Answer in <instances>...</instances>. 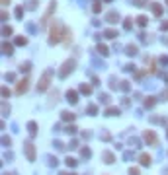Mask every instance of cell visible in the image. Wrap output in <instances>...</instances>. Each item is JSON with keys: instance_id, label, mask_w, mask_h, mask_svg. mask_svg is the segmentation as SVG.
<instances>
[{"instance_id": "bcb514c9", "label": "cell", "mask_w": 168, "mask_h": 175, "mask_svg": "<svg viewBox=\"0 0 168 175\" xmlns=\"http://www.w3.org/2000/svg\"><path fill=\"white\" fill-rule=\"evenodd\" d=\"M106 2H110V0H106Z\"/></svg>"}, {"instance_id": "d590c367", "label": "cell", "mask_w": 168, "mask_h": 175, "mask_svg": "<svg viewBox=\"0 0 168 175\" xmlns=\"http://www.w3.org/2000/svg\"><path fill=\"white\" fill-rule=\"evenodd\" d=\"M129 175H139V169H137V167H131V169H129Z\"/></svg>"}, {"instance_id": "6da1fadb", "label": "cell", "mask_w": 168, "mask_h": 175, "mask_svg": "<svg viewBox=\"0 0 168 175\" xmlns=\"http://www.w3.org/2000/svg\"><path fill=\"white\" fill-rule=\"evenodd\" d=\"M63 29H65V27H63L61 22H55V23H53V27H51V37H49V43H51V45H55V43L61 41V37H63L61 31H63Z\"/></svg>"}, {"instance_id": "ee69618b", "label": "cell", "mask_w": 168, "mask_h": 175, "mask_svg": "<svg viewBox=\"0 0 168 175\" xmlns=\"http://www.w3.org/2000/svg\"><path fill=\"white\" fill-rule=\"evenodd\" d=\"M162 29H168V22H162V26H160Z\"/></svg>"}, {"instance_id": "603a6c76", "label": "cell", "mask_w": 168, "mask_h": 175, "mask_svg": "<svg viewBox=\"0 0 168 175\" xmlns=\"http://www.w3.org/2000/svg\"><path fill=\"white\" fill-rule=\"evenodd\" d=\"M76 163H78V162H76L74 158H67V166H68V167H74Z\"/></svg>"}, {"instance_id": "d6986e66", "label": "cell", "mask_w": 168, "mask_h": 175, "mask_svg": "<svg viewBox=\"0 0 168 175\" xmlns=\"http://www.w3.org/2000/svg\"><path fill=\"white\" fill-rule=\"evenodd\" d=\"M2 51H4V54H8V57H10V54H12V51H14V49H12V45L4 43V45H2Z\"/></svg>"}, {"instance_id": "ba28073f", "label": "cell", "mask_w": 168, "mask_h": 175, "mask_svg": "<svg viewBox=\"0 0 168 175\" xmlns=\"http://www.w3.org/2000/svg\"><path fill=\"white\" fill-rule=\"evenodd\" d=\"M67 101H68V103H76V101H78V96H76L74 89H68V93H67Z\"/></svg>"}, {"instance_id": "e0dca14e", "label": "cell", "mask_w": 168, "mask_h": 175, "mask_svg": "<svg viewBox=\"0 0 168 175\" xmlns=\"http://www.w3.org/2000/svg\"><path fill=\"white\" fill-rule=\"evenodd\" d=\"M104 35H106V37H110V39H115V37H117V31H115V29H106Z\"/></svg>"}, {"instance_id": "7c38bea8", "label": "cell", "mask_w": 168, "mask_h": 175, "mask_svg": "<svg viewBox=\"0 0 168 175\" xmlns=\"http://www.w3.org/2000/svg\"><path fill=\"white\" fill-rule=\"evenodd\" d=\"M106 19H108L110 23H115L117 19H119V16H117V12H110V14L106 16Z\"/></svg>"}, {"instance_id": "7dc6e473", "label": "cell", "mask_w": 168, "mask_h": 175, "mask_svg": "<svg viewBox=\"0 0 168 175\" xmlns=\"http://www.w3.org/2000/svg\"><path fill=\"white\" fill-rule=\"evenodd\" d=\"M166 175H168V171H166Z\"/></svg>"}, {"instance_id": "d6a6232c", "label": "cell", "mask_w": 168, "mask_h": 175, "mask_svg": "<svg viewBox=\"0 0 168 175\" xmlns=\"http://www.w3.org/2000/svg\"><path fill=\"white\" fill-rule=\"evenodd\" d=\"M92 10H94V12L98 14V12H100V10H102V4H100V2H96V4H94V8H92Z\"/></svg>"}, {"instance_id": "ffe728a7", "label": "cell", "mask_w": 168, "mask_h": 175, "mask_svg": "<svg viewBox=\"0 0 168 175\" xmlns=\"http://www.w3.org/2000/svg\"><path fill=\"white\" fill-rule=\"evenodd\" d=\"M80 92H82V93H86V96H90V93H92V88H90V86H86V84H82V86H80Z\"/></svg>"}, {"instance_id": "60d3db41", "label": "cell", "mask_w": 168, "mask_h": 175, "mask_svg": "<svg viewBox=\"0 0 168 175\" xmlns=\"http://www.w3.org/2000/svg\"><path fill=\"white\" fill-rule=\"evenodd\" d=\"M125 70H127V72H133V70H135V66H133V64H127Z\"/></svg>"}, {"instance_id": "8992f818", "label": "cell", "mask_w": 168, "mask_h": 175, "mask_svg": "<svg viewBox=\"0 0 168 175\" xmlns=\"http://www.w3.org/2000/svg\"><path fill=\"white\" fill-rule=\"evenodd\" d=\"M27 84H29L27 80H22V82L18 84V88H16V93H18V96H22L24 92H27Z\"/></svg>"}, {"instance_id": "277c9868", "label": "cell", "mask_w": 168, "mask_h": 175, "mask_svg": "<svg viewBox=\"0 0 168 175\" xmlns=\"http://www.w3.org/2000/svg\"><path fill=\"white\" fill-rule=\"evenodd\" d=\"M145 142L149 144V146H156V144H158V138H156L155 131H145Z\"/></svg>"}, {"instance_id": "b9f144b4", "label": "cell", "mask_w": 168, "mask_h": 175, "mask_svg": "<svg viewBox=\"0 0 168 175\" xmlns=\"http://www.w3.org/2000/svg\"><path fill=\"white\" fill-rule=\"evenodd\" d=\"M123 158H125V159H131L133 154H131V152H125V154H123Z\"/></svg>"}, {"instance_id": "4dcf8cb0", "label": "cell", "mask_w": 168, "mask_h": 175, "mask_svg": "<svg viewBox=\"0 0 168 175\" xmlns=\"http://www.w3.org/2000/svg\"><path fill=\"white\" fill-rule=\"evenodd\" d=\"M2 144H4V146H10V144H12V140H10L8 136H2Z\"/></svg>"}, {"instance_id": "83f0119b", "label": "cell", "mask_w": 168, "mask_h": 175, "mask_svg": "<svg viewBox=\"0 0 168 175\" xmlns=\"http://www.w3.org/2000/svg\"><path fill=\"white\" fill-rule=\"evenodd\" d=\"M119 89L127 92V89H129V82H119Z\"/></svg>"}, {"instance_id": "74e56055", "label": "cell", "mask_w": 168, "mask_h": 175, "mask_svg": "<svg viewBox=\"0 0 168 175\" xmlns=\"http://www.w3.org/2000/svg\"><path fill=\"white\" fill-rule=\"evenodd\" d=\"M131 146L137 148V146H139V140H137V138H131Z\"/></svg>"}, {"instance_id": "1f68e13d", "label": "cell", "mask_w": 168, "mask_h": 175, "mask_svg": "<svg viewBox=\"0 0 168 175\" xmlns=\"http://www.w3.org/2000/svg\"><path fill=\"white\" fill-rule=\"evenodd\" d=\"M65 132H68V134H74L76 132V127H72V124H71V127H67V131Z\"/></svg>"}, {"instance_id": "5b68a950", "label": "cell", "mask_w": 168, "mask_h": 175, "mask_svg": "<svg viewBox=\"0 0 168 175\" xmlns=\"http://www.w3.org/2000/svg\"><path fill=\"white\" fill-rule=\"evenodd\" d=\"M24 150H26V156H27L29 162H35V148H33V144L26 142L24 144Z\"/></svg>"}, {"instance_id": "f35d334b", "label": "cell", "mask_w": 168, "mask_h": 175, "mask_svg": "<svg viewBox=\"0 0 168 175\" xmlns=\"http://www.w3.org/2000/svg\"><path fill=\"white\" fill-rule=\"evenodd\" d=\"M57 163H59L57 158H49V166H57Z\"/></svg>"}, {"instance_id": "7bdbcfd3", "label": "cell", "mask_w": 168, "mask_h": 175, "mask_svg": "<svg viewBox=\"0 0 168 175\" xmlns=\"http://www.w3.org/2000/svg\"><path fill=\"white\" fill-rule=\"evenodd\" d=\"M2 96H4V97H8V96H10V92H8L6 88H2Z\"/></svg>"}, {"instance_id": "30bf717a", "label": "cell", "mask_w": 168, "mask_h": 175, "mask_svg": "<svg viewBox=\"0 0 168 175\" xmlns=\"http://www.w3.org/2000/svg\"><path fill=\"white\" fill-rule=\"evenodd\" d=\"M102 158H104V162H106V163H113V162H115V158H113L111 152H104Z\"/></svg>"}, {"instance_id": "7a4b0ae2", "label": "cell", "mask_w": 168, "mask_h": 175, "mask_svg": "<svg viewBox=\"0 0 168 175\" xmlns=\"http://www.w3.org/2000/svg\"><path fill=\"white\" fill-rule=\"evenodd\" d=\"M51 76H53V70H45V72H43V76L39 78V84H37L39 92H45V89L49 88V84H51Z\"/></svg>"}, {"instance_id": "d4e9b609", "label": "cell", "mask_w": 168, "mask_h": 175, "mask_svg": "<svg viewBox=\"0 0 168 175\" xmlns=\"http://www.w3.org/2000/svg\"><path fill=\"white\" fill-rule=\"evenodd\" d=\"M137 23H139L141 27H143V26H147V18H145V16H139V18H137Z\"/></svg>"}, {"instance_id": "cb8c5ba5", "label": "cell", "mask_w": 168, "mask_h": 175, "mask_svg": "<svg viewBox=\"0 0 168 175\" xmlns=\"http://www.w3.org/2000/svg\"><path fill=\"white\" fill-rule=\"evenodd\" d=\"M155 105V97H147L145 99V107H152Z\"/></svg>"}, {"instance_id": "f546056e", "label": "cell", "mask_w": 168, "mask_h": 175, "mask_svg": "<svg viewBox=\"0 0 168 175\" xmlns=\"http://www.w3.org/2000/svg\"><path fill=\"white\" fill-rule=\"evenodd\" d=\"M26 43H27L26 37H18V39H16V45H26Z\"/></svg>"}, {"instance_id": "9c48e42d", "label": "cell", "mask_w": 168, "mask_h": 175, "mask_svg": "<svg viewBox=\"0 0 168 175\" xmlns=\"http://www.w3.org/2000/svg\"><path fill=\"white\" fill-rule=\"evenodd\" d=\"M139 162H141V166H151L152 158L149 156V154H141V156H139Z\"/></svg>"}, {"instance_id": "7402d4cb", "label": "cell", "mask_w": 168, "mask_h": 175, "mask_svg": "<svg viewBox=\"0 0 168 175\" xmlns=\"http://www.w3.org/2000/svg\"><path fill=\"white\" fill-rule=\"evenodd\" d=\"M16 18H18V19H22V18H24V8H22V6H18V8H16Z\"/></svg>"}, {"instance_id": "8fae6325", "label": "cell", "mask_w": 168, "mask_h": 175, "mask_svg": "<svg viewBox=\"0 0 168 175\" xmlns=\"http://www.w3.org/2000/svg\"><path fill=\"white\" fill-rule=\"evenodd\" d=\"M151 8H152V14H155V16H160V14H162V8H160L158 2H152Z\"/></svg>"}, {"instance_id": "484cf974", "label": "cell", "mask_w": 168, "mask_h": 175, "mask_svg": "<svg viewBox=\"0 0 168 175\" xmlns=\"http://www.w3.org/2000/svg\"><path fill=\"white\" fill-rule=\"evenodd\" d=\"M2 35H4V37L12 35V27H6V26H4V27H2Z\"/></svg>"}, {"instance_id": "5bb4252c", "label": "cell", "mask_w": 168, "mask_h": 175, "mask_svg": "<svg viewBox=\"0 0 168 175\" xmlns=\"http://www.w3.org/2000/svg\"><path fill=\"white\" fill-rule=\"evenodd\" d=\"M106 115H108V117H115V115H119V109H117V107H108Z\"/></svg>"}, {"instance_id": "f6af8a7d", "label": "cell", "mask_w": 168, "mask_h": 175, "mask_svg": "<svg viewBox=\"0 0 168 175\" xmlns=\"http://www.w3.org/2000/svg\"><path fill=\"white\" fill-rule=\"evenodd\" d=\"M10 2V0H2V6H6V4Z\"/></svg>"}, {"instance_id": "44dd1931", "label": "cell", "mask_w": 168, "mask_h": 175, "mask_svg": "<svg viewBox=\"0 0 168 175\" xmlns=\"http://www.w3.org/2000/svg\"><path fill=\"white\" fill-rule=\"evenodd\" d=\"M80 154H82V158H90V156H92L90 148H82V150H80Z\"/></svg>"}, {"instance_id": "4fadbf2b", "label": "cell", "mask_w": 168, "mask_h": 175, "mask_svg": "<svg viewBox=\"0 0 168 175\" xmlns=\"http://www.w3.org/2000/svg\"><path fill=\"white\" fill-rule=\"evenodd\" d=\"M27 131H29V134H31V136H35V134H37V124L35 123H27Z\"/></svg>"}, {"instance_id": "9a60e30c", "label": "cell", "mask_w": 168, "mask_h": 175, "mask_svg": "<svg viewBox=\"0 0 168 175\" xmlns=\"http://www.w3.org/2000/svg\"><path fill=\"white\" fill-rule=\"evenodd\" d=\"M125 51H127V54H129V57H135V54H137V47H135V45H127Z\"/></svg>"}, {"instance_id": "e575fe53", "label": "cell", "mask_w": 168, "mask_h": 175, "mask_svg": "<svg viewBox=\"0 0 168 175\" xmlns=\"http://www.w3.org/2000/svg\"><path fill=\"white\" fill-rule=\"evenodd\" d=\"M133 19H125V23H123V26H125V29H131V26H133Z\"/></svg>"}, {"instance_id": "2e32d148", "label": "cell", "mask_w": 168, "mask_h": 175, "mask_svg": "<svg viewBox=\"0 0 168 175\" xmlns=\"http://www.w3.org/2000/svg\"><path fill=\"white\" fill-rule=\"evenodd\" d=\"M63 121H72L74 119V113H71V111H63Z\"/></svg>"}, {"instance_id": "8d00e7d4", "label": "cell", "mask_w": 168, "mask_h": 175, "mask_svg": "<svg viewBox=\"0 0 168 175\" xmlns=\"http://www.w3.org/2000/svg\"><path fill=\"white\" fill-rule=\"evenodd\" d=\"M27 2H29V8H31V10L37 6V0H27Z\"/></svg>"}, {"instance_id": "52a82bcc", "label": "cell", "mask_w": 168, "mask_h": 175, "mask_svg": "<svg viewBox=\"0 0 168 175\" xmlns=\"http://www.w3.org/2000/svg\"><path fill=\"white\" fill-rule=\"evenodd\" d=\"M55 6H57V2H55V0H53V2L49 4V10H47V12H45V16H43V19H41V23H45V22H47V18H49V16H51V14H53V10H55Z\"/></svg>"}, {"instance_id": "ac0fdd59", "label": "cell", "mask_w": 168, "mask_h": 175, "mask_svg": "<svg viewBox=\"0 0 168 175\" xmlns=\"http://www.w3.org/2000/svg\"><path fill=\"white\" fill-rule=\"evenodd\" d=\"M98 53H100L102 57H108V54H110V53H108V47H106V45H98Z\"/></svg>"}, {"instance_id": "4316f807", "label": "cell", "mask_w": 168, "mask_h": 175, "mask_svg": "<svg viewBox=\"0 0 168 175\" xmlns=\"http://www.w3.org/2000/svg\"><path fill=\"white\" fill-rule=\"evenodd\" d=\"M29 68H31V64H29V62H24L22 66H20V70H22V72H27Z\"/></svg>"}, {"instance_id": "ab89813d", "label": "cell", "mask_w": 168, "mask_h": 175, "mask_svg": "<svg viewBox=\"0 0 168 175\" xmlns=\"http://www.w3.org/2000/svg\"><path fill=\"white\" fill-rule=\"evenodd\" d=\"M27 29H29L31 33H35V26H33V23H27Z\"/></svg>"}, {"instance_id": "3957f363", "label": "cell", "mask_w": 168, "mask_h": 175, "mask_svg": "<svg viewBox=\"0 0 168 175\" xmlns=\"http://www.w3.org/2000/svg\"><path fill=\"white\" fill-rule=\"evenodd\" d=\"M74 66H76V62H74V61H67L65 64H63V68H61V72H59V76H61V78H67L68 74L74 70Z\"/></svg>"}, {"instance_id": "836d02e7", "label": "cell", "mask_w": 168, "mask_h": 175, "mask_svg": "<svg viewBox=\"0 0 168 175\" xmlns=\"http://www.w3.org/2000/svg\"><path fill=\"white\" fill-rule=\"evenodd\" d=\"M96 111H98L96 105H90V107H88V113H90V115H96Z\"/></svg>"}, {"instance_id": "f1b7e54d", "label": "cell", "mask_w": 168, "mask_h": 175, "mask_svg": "<svg viewBox=\"0 0 168 175\" xmlns=\"http://www.w3.org/2000/svg\"><path fill=\"white\" fill-rule=\"evenodd\" d=\"M100 101H102V103H110V96H108V93L100 96Z\"/></svg>"}]
</instances>
